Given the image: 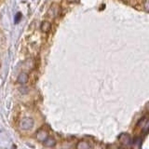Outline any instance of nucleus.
Here are the masks:
<instances>
[{
	"instance_id": "obj_1",
	"label": "nucleus",
	"mask_w": 149,
	"mask_h": 149,
	"mask_svg": "<svg viewBox=\"0 0 149 149\" xmlns=\"http://www.w3.org/2000/svg\"><path fill=\"white\" fill-rule=\"evenodd\" d=\"M61 11H62V9H61V7L59 6L58 4H52L50 6V8H49V11H48V15L52 18V19H55L57 18L60 14H61Z\"/></svg>"
},
{
	"instance_id": "obj_2",
	"label": "nucleus",
	"mask_w": 149,
	"mask_h": 149,
	"mask_svg": "<svg viewBox=\"0 0 149 149\" xmlns=\"http://www.w3.org/2000/svg\"><path fill=\"white\" fill-rule=\"evenodd\" d=\"M20 126H21V128L24 130H31L33 128V126H34V119L31 118H22L21 123H20Z\"/></svg>"
},
{
	"instance_id": "obj_3",
	"label": "nucleus",
	"mask_w": 149,
	"mask_h": 149,
	"mask_svg": "<svg viewBox=\"0 0 149 149\" xmlns=\"http://www.w3.org/2000/svg\"><path fill=\"white\" fill-rule=\"evenodd\" d=\"M28 80H29V76H28L27 73H24V72L21 73L17 78V82L20 84H26Z\"/></svg>"
},
{
	"instance_id": "obj_4",
	"label": "nucleus",
	"mask_w": 149,
	"mask_h": 149,
	"mask_svg": "<svg viewBox=\"0 0 149 149\" xmlns=\"http://www.w3.org/2000/svg\"><path fill=\"white\" fill-rule=\"evenodd\" d=\"M48 137H49L48 136V132H47L45 130L41 129V130H39L38 132H36V138L40 142H44Z\"/></svg>"
},
{
	"instance_id": "obj_5",
	"label": "nucleus",
	"mask_w": 149,
	"mask_h": 149,
	"mask_svg": "<svg viewBox=\"0 0 149 149\" xmlns=\"http://www.w3.org/2000/svg\"><path fill=\"white\" fill-rule=\"evenodd\" d=\"M51 28V24L50 22L48 21H44L43 22L41 23V26H40V29L43 33H48Z\"/></svg>"
},
{
	"instance_id": "obj_6",
	"label": "nucleus",
	"mask_w": 149,
	"mask_h": 149,
	"mask_svg": "<svg viewBox=\"0 0 149 149\" xmlns=\"http://www.w3.org/2000/svg\"><path fill=\"white\" fill-rule=\"evenodd\" d=\"M43 143H44V146H47V147H53L55 144H56L55 139L52 138V137H48Z\"/></svg>"
},
{
	"instance_id": "obj_7",
	"label": "nucleus",
	"mask_w": 149,
	"mask_h": 149,
	"mask_svg": "<svg viewBox=\"0 0 149 149\" xmlns=\"http://www.w3.org/2000/svg\"><path fill=\"white\" fill-rule=\"evenodd\" d=\"M90 148H91L90 143L85 141H80L77 144V149H90Z\"/></svg>"
},
{
	"instance_id": "obj_8",
	"label": "nucleus",
	"mask_w": 149,
	"mask_h": 149,
	"mask_svg": "<svg viewBox=\"0 0 149 149\" xmlns=\"http://www.w3.org/2000/svg\"><path fill=\"white\" fill-rule=\"evenodd\" d=\"M20 91L22 93V94H26V93H28V88L26 87H22V88H20Z\"/></svg>"
},
{
	"instance_id": "obj_9",
	"label": "nucleus",
	"mask_w": 149,
	"mask_h": 149,
	"mask_svg": "<svg viewBox=\"0 0 149 149\" xmlns=\"http://www.w3.org/2000/svg\"><path fill=\"white\" fill-rule=\"evenodd\" d=\"M21 17H22V14H21L20 12H18V14L16 15V18H15V22H16V23L20 22V19H21Z\"/></svg>"
},
{
	"instance_id": "obj_10",
	"label": "nucleus",
	"mask_w": 149,
	"mask_h": 149,
	"mask_svg": "<svg viewBox=\"0 0 149 149\" xmlns=\"http://www.w3.org/2000/svg\"><path fill=\"white\" fill-rule=\"evenodd\" d=\"M144 8H146V10L149 12V0H146L144 3Z\"/></svg>"
},
{
	"instance_id": "obj_11",
	"label": "nucleus",
	"mask_w": 149,
	"mask_h": 149,
	"mask_svg": "<svg viewBox=\"0 0 149 149\" xmlns=\"http://www.w3.org/2000/svg\"><path fill=\"white\" fill-rule=\"evenodd\" d=\"M69 3H76V2H78V0H67Z\"/></svg>"
}]
</instances>
